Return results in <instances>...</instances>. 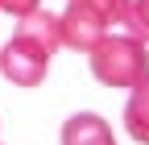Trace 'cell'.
Segmentation results:
<instances>
[{
    "label": "cell",
    "mask_w": 149,
    "mask_h": 145,
    "mask_svg": "<svg viewBox=\"0 0 149 145\" xmlns=\"http://www.w3.org/2000/svg\"><path fill=\"white\" fill-rule=\"evenodd\" d=\"M128 33H133L137 42L149 46V0H128V13H124V21H120Z\"/></svg>",
    "instance_id": "obj_7"
},
{
    "label": "cell",
    "mask_w": 149,
    "mask_h": 145,
    "mask_svg": "<svg viewBox=\"0 0 149 145\" xmlns=\"http://www.w3.org/2000/svg\"><path fill=\"white\" fill-rule=\"evenodd\" d=\"M33 8H42V0H0V13H8V17H25Z\"/></svg>",
    "instance_id": "obj_8"
},
{
    "label": "cell",
    "mask_w": 149,
    "mask_h": 145,
    "mask_svg": "<svg viewBox=\"0 0 149 145\" xmlns=\"http://www.w3.org/2000/svg\"><path fill=\"white\" fill-rule=\"evenodd\" d=\"M128 13V0H66V13L58 17L62 46L87 54L100 38H108L112 25H120Z\"/></svg>",
    "instance_id": "obj_2"
},
{
    "label": "cell",
    "mask_w": 149,
    "mask_h": 145,
    "mask_svg": "<svg viewBox=\"0 0 149 145\" xmlns=\"http://www.w3.org/2000/svg\"><path fill=\"white\" fill-rule=\"evenodd\" d=\"M62 145H116L108 120L95 116V112H74L66 124H62Z\"/></svg>",
    "instance_id": "obj_5"
},
{
    "label": "cell",
    "mask_w": 149,
    "mask_h": 145,
    "mask_svg": "<svg viewBox=\"0 0 149 145\" xmlns=\"http://www.w3.org/2000/svg\"><path fill=\"white\" fill-rule=\"evenodd\" d=\"M87 54H91V75L104 87H137L141 79H149V50L133 33H108Z\"/></svg>",
    "instance_id": "obj_1"
},
{
    "label": "cell",
    "mask_w": 149,
    "mask_h": 145,
    "mask_svg": "<svg viewBox=\"0 0 149 145\" xmlns=\"http://www.w3.org/2000/svg\"><path fill=\"white\" fill-rule=\"evenodd\" d=\"M17 38L42 46L50 58H54V54H58V46H62V25H58V17H54V13L33 8V13H25V17H17Z\"/></svg>",
    "instance_id": "obj_4"
},
{
    "label": "cell",
    "mask_w": 149,
    "mask_h": 145,
    "mask_svg": "<svg viewBox=\"0 0 149 145\" xmlns=\"http://www.w3.org/2000/svg\"><path fill=\"white\" fill-rule=\"evenodd\" d=\"M46 70H50V54L42 46L25 42V38H17V33L8 38V46L0 50V75L13 87H42Z\"/></svg>",
    "instance_id": "obj_3"
},
{
    "label": "cell",
    "mask_w": 149,
    "mask_h": 145,
    "mask_svg": "<svg viewBox=\"0 0 149 145\" xmlns=\"http://www.w3.org/2000/svg\"><path fill=\"white\" fill-rule=\"evenodd\" d=\"M124 129L137 145H149V79H141L128 96V108H124Z\"/></svg>",
    "instance_id": "obj_6"
}]
</instances>
